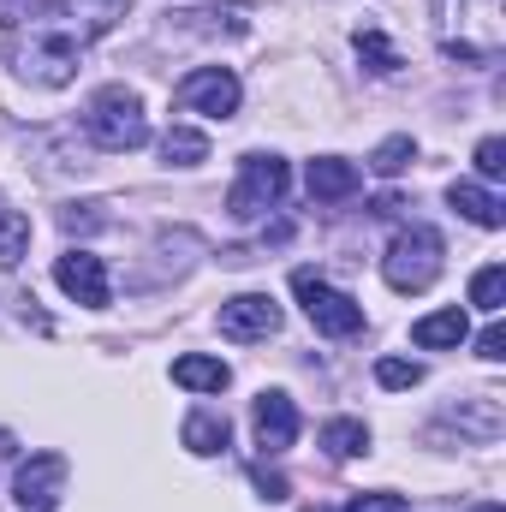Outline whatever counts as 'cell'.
Masks as SVG:
<instances>
[{
  "mask_svg": "<svg viewBox=\"0 0 506 512\" xmlns=\"http://www.w3.org/2000/svg\"><path fill=\"white\" fill-rule=\"evenodd\" d=\"M131 0H48L36 12H24L12 24V42H6V60L24 84L36 90H60L78 78L84 54L126 18Z\"/></svg>",
  "mask_w": 506,
  "mask_h": 512,
  "instance_id": "obj_1",
  "label": "cell"
},
{
  "mask_svg": "<svg viewBox=\"0 0 506 512\" xmlns=\"http://www.w3.org/2000/svg\"><path fill=\"white\" fill-rule=\"evenodd\" d=\"M441 48L465 66H495L506 54V0H435Z\"/></svg>",
  "mask_w": 506,
  "mask_h": 512,
  "instance_id": "obj_2",
  "label": "cell"
},
{
  "mask_svg": "<svg viewBox=\"0 0 506 512\" xmlns=\"http://www.w3.org/2000/svg\"><path fill=\"white\" fill-rule=\"evenodd\" d=\"M84 131H90V143L108 149V155H126V149H143V143H149L143 102L131 96L126 84H108V90L90 96V108H84Z\"/></svg>",
  "mask_w": 506,
  "mask_h": 512,
  "instance_id": "obj_3",
  "label": "cell"
},
{
  "mask_svg": "<svg viewBox=\"0 0 506 512\" xmlns=\"http://www.w3.org/2000/svg\"><path fill=\"white\" fill-rule=\"evenodd\" d=\"M292 292H298V304H304V316H310L316 334H328V340H352V334L364 328V304H358L352 292L328 286L316 268H298V274H292Z\"/></svg>",
  "mask_w": 506,
  "mask_h": 512,
  "instance_id": "obj_4",
  "label": "cell"
},
{
  "mask_svg": "<svg viewBox=\"0 0 506 512\" xmlns=\"http://www.w3.org/2000/svg\"><path fill=\"white\" fill-rule=\"evenodd\" d=\"M381 274H387V286L393 292H429L435 280H441V233H429V227H411V233H393V245L381 256Z\"/></svg>",
  "mask_w": 506,
  "mask_h": 512,
  "instance_id": "obj_5",
  "label": "cell"
},
{
  "mask_svg": "<svg viewBox=\"0 0 506 512\" xmlns=\"http://www.w3.org/2000/svg\"><path fill=\"white\" fill-rule=\"evenodd\" d=\"M286 161L280 155H245L239 161V185L227 191V209H233V221H256L262 209H274L280 197H286Z\"/></svg>",
  "mask_w": 506,
  "mask_h": 512,
  "instance_id": "obj_6",
  "label": "cell"
},
{
  "mask_svg": "<svg viewBox=\"0 0 506 512\" xmlns=\"http://www.w3.org/2000/svg\"><path fill=\"white\" fill-rule=\"evenodd\" d=\"M239 102H245V90H239V78H233L227 66H197V72H185V78H179V108H191V114L233 120V114H239Z\"/></svg>",
  "mask_w": 506,
  "mask_h": 512,
  "instance_id": "obj_7",
  "label": "cell"
},
{
  "mask_svg": "<svg viewBox=\"0 0 506 512\" xmlns=\"http://www.w3.org/2000/svg\"><path fill=\"white\" fill-rule=\"evenodd\" d=\"M66 471H72L66 453H30L12 477V501L24 512H54L60 495H66Z\"/></svg>",
  "mask_w": 506,
  "mask_h": 512,
  "instance_id": "obj_8",
  "label": "cell"
},
{
  "mask_svg": "<svg viewBox=\"0 0 506 512\" xmlns=\"http://www.w3.org/2000/svg\"><path fill=\"white\" fill-rule=\"evenodd\" d=\"M54 280H60V292L66 298H78V304H90V310H102L108 298H114V286H108V262L96 251H66L54 262Z\"/></svg>",
  "mask_w": 506,
  "mask_h": 512,
  "instance_id": "obj_9",
  "label": "cell"
},
{
  "mask_svg": "<svg viewBox=\"0 0 506 512\" xmlns=\"http://www.w3.org/2000/svg\"><path fill=\"white\" fill-rule=\"evenodd\" d=\"M280 328V304L268 298V292H239V298H227L221 304V334L227 340H268Z\"/></svg>",
  "mask_w": 506,
  "mask_h": 512,
  "instance_id": "obj_10",
  "label": "cell"
},
{
  "mask_svg": "<svg viewBox=\"0 0 506 512\" xmlns=\"http://www.w3.org/2000/svg\"><path fill=\"white\" fill-rule=\"evenodd\" d=\"M251 423H256V447L262 453H286L298 441V405L286 393H256Z\"/></svg>",
  "mask_w": 506,
  "mask_h": 512,
  "instance_id": "obj_11",
  "label": "cell"
},
{
  "mask_svg": "<svg viewBox=\"0 0 506 512\" xmlns=\"http://www.w3.org/2000/svg\"><path fill=\"white\" fill-rule=\"evenodd\" d=\"M304 185H310V197L316 203H346V197H358V167L352 161H340V155H316L310 167H304Z\"/></svg>",
  "mask_w": 506,
  "mask_h": 512,
  "instance_id": "obj_12",
  "label": "cell"
},
{
  "mask_svg": "<svg viewBox=\"0 0 506 512\" xmlns=\"http://www.w3.org/2000/svg\"><path fill=\"white\" fill-rule=\"evenodd\" d=\"M465 334H471L465 310H435V316L411 322V346H423V352H459V346H465Z\"/></svg>",
  "mask_w": 506,
  "mask_h": 512,
  "instance_id": "obj_13",
  "label": "cell"
},
{
  "mask_svg": "<svg viewBox=\"0 0 506 512\" xmlns=\"http://www.w3.org/2000/svg\"><path fill=\"white\" fill-rule=\"evenodd\" d=\"M447 203H453L465 221H477V227H501L506 221V203L495 191H483L477 179H453V185H447Z\"/></svg>",
  "mask_w": 506,
  "mask_h": 512,
  "instance_id": "obj_14",
  "label": "cell"
},
{
  "mask_svg": "<svg viewBox=\"0 0 506 512\" xmlns=\"http://www.w3.org/2000/svg\"><path fill=\"white\" fill-rule=\"evenodd\" d=\"M173 382H179V387H191V393H221V387L233 382V370H227L221 358L185 352V358H173Z\"/></svg>",
  "mask_w": 506,
  "mask_h": 512,
  "instance_id": "obj_15",
  "label": "cell"
},
{
  "mask_svg": "<svg viewBox=\"0 0 506 512\" xmlns=\"http://www.w3.org/2000/svg\"><path fill=\"white\" fill-rule=\"evenodd\" d=\"M227 417L221 411H191L185 417V447L197 453V459H215V453H227Z\"/></svg>",
  "mask_w": 506,
  "mask_h": 512,
  "instance_id": "obj_16",
  "label": "cell"
},
{
  "mask_svg": "<svg viewBox=\"0 0 506 512\" xmlns=\"http://www.w3.org/2000/svg\"><path fill=\"white\" fill-rule=\"evenodd\" d=\"M322 447H328V459H358V453L370 447V429H364L358 417H334V423L322 429Z\"/></svg>",
  "mask_w": 506,
  "mask_h": 512,
  "instance_id": "obj_17",
  "label": "cell"
},
{
  "mask_svg": "<svg viewBox=\"0 0 506 512\" xmlns=\"http://www.w3.org/2000/svg\"><path fill=\"white\" fill-rule=\"evenodd\" d=\"M161 155H167L173 167H197V161H209V137L191 131V126H173L161 137Z\"/></svg>",
  "mask_w": 506,
  "mask_h": 512,
  "instance_id": "obj_18",
  "label": "cell"
},
{
  "mask_svg": "<svg viewBox=\"0 0 506 512\" xmlns=\"http://www.w3.org/2000/svg\"><path fill=\"white\" fill-rule=\"evenodd\" d=\"M358 60H364L376 78H393V72L405 66V60H399V48H393L381 30H358Z\"/></svg>",
  "mask_w": 506,
  "mask_h": 512,
  "instance_id": "obj_19",
  "label": "cell"
},
{
  "mask_svg": "<svg viewBox=\"0 0 506 512\" xmlns=\"http://www.w3.org/2000/svg\"><path fill=\"white\" fill-rule=\"evenodd\" d=\"M24 251H30V215L0 209V268H18Z\"/></svg>",
  "mask_w": 506,
  "mask_h": 512,
  "instance_id": "obj_20",
  "label": "cell"
},
{
  "mask_svg": "<svg viewBox=\"0 0 506 512\" xmlns=\"http://www.w3.org/2000/svg\"><path fill=\"white\" fill-rule=\"evenodd\" d=\"M471 304H477L483 316H501V304H506V268L501 262L477 268V280H471Z\"/></svg>",
  "mask_w": 506,
  "mask_h": 512,
  "instance_id": "obj_21",
  "label": "cell"
},
{
  "mask_svg": "<svg viewBox=\"0 0 506 512\" xmlns=\"http://www.w3.org/2000/svg\"><path fill=\"white\" fill-rule=\"evenodd\" d=\"M411 161H417V143H411V137H387V143H381L376 155H370V167H376L381 179H393V173H405Z\"/></svg>",
  "mask_w": 506,
  "mask_h": 512,
  "instance_id": "obj_22",
  "label": "cell"
},
{
  "mask_svg": "<svg viewBox=\"0 0 506 512\" xmlns=\"http://www.w3.org/2000/svg\"><path fill=\"white\" fill-rule=\"evenodd\" d=\"M376 382L399 393V387H417V382H423V370H417V364H405V358H381V364H376Z\"/></svg>",
  "mask_w": 506,
  "mask_h": 512,
  "instance_id": "obj_23",
  "label": "cell"
},
{
  "mask_svg": "<svg viewBox=\"0 0 506 512\" xmlns=\"http://www.w3.org/2000/svg\"><path fill=\"white\" fill-rule=\"evenodd\" d=\"M477 173L483 179H501L506 173V137H483L477 143Z\"/></svg>",
  "mask_w": 506,
  "mask_h": 512,
  "instance_id": "obj_24",
  "label": "cell"
},
{
  "mask_svg": "<svg viewBox=\"0 0 506 512\" xmlns=\"http://www.w3.org/2000/svg\"><path fill=\"white\" fill-rule=\"evenodd\" d=\"M477 358H489V364H501L506 358V328L501 322H489V328L477 334Z\"/></svg>",
  "mask_w": 506,
  "mask_h": 512,
  "instance_id": "obj_25",
  "label": "cell"
},
{
  "mask_svg": "<svg viewBox=\"0 0 506 512\" xmlns=\"http://www.w3.org/2000/svg\"><path fill=\"white\" fill-rule=\"evenodd\" d=\"M346 512H411V507H405V495H352Z\"/></svg>",
  "mask_w": 506,
  "mask_h": 512,
  "instance_id": "obj_26",
  "label": "cell"
},
{
  "mask_svg": "<svg viewBox=\"0 0 506 512\" xmlns=\"http://www.w3.org/2000/svg\"><path fill=\"white\" fill-rule=\"evenodd\" d=\"M251 483L262 489V501H286V477H280V471H268V465H256V471H251Z\"/></svg>",
  "mask_w": 506,
  "mask_h": 512,
  "instance_id": "obj_27",
  "label": "cell"
},
{
  "mask_svg": "<svg viewBox=\"0 0 506 512\" xmlns=\"http://www.w3.org/2000/svg\"><path fill=\"white\" fill-rule=\"evenodd\" d=\"M471 512H501V507H495V501H489V507H471Z\"/></svg>",
  "mask_w": 506,
  "mask_h": 512,
  "instance_id": "obj_28",
  "label": "cell"
}]
</instances>
